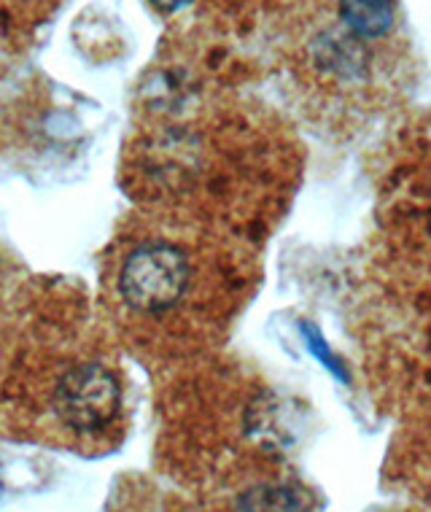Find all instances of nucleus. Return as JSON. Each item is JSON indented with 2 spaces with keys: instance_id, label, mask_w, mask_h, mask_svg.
Returning a JSON list of instances; mask_svg holds the SVG:
<instances>
[{
  "instance_id": "f257e3e1",
  "label": "nucleus",
  "mask_w": 431,
  "mask_h": 512,
  "mask_svg": "<svg viewBox=\"0 0 431 512\" xmlns=\"http://www.w3.org/2000/svg\"><path fill=\"white\" fill-rule=\"evenodd\" d=\"M251 278L243 243L227 232L181 213H149L108 251L103 302L138 354L181 359L227 335Z\"/></svg>"
},
{
  "instance_id": "f03ea898",
  "label": "nucleus",
  "mask_w": 431,
  "mask_h": 512,
  "mask_svg": "<svg viewBox=\"0 0 431 512\" xmlns=\"http://www.w3.org/2000/svg\"><path fill=\"white\" fill-rule=\"evenodd\" d=\"M283 60L305 111L335 130L399 106L418 65L402 0H291Z\"/></svg>"
},
{
  "instance_id": "7ed1b4c3",
  "label": "nucleus",
  "mask_w": 431,
  "mask_h": 512,
  "mask_svg": "<svg viewBox=\"0 0 431 512\" xmlns=\"http://www.w3.org/2000/svg\"><path fill=\"white\" fill-rule=\"evenodd\" d=\"M38 426L57 448L100 456L119 448L130 424L124 375L106 356L57 364L38 399Z\"/></svg>"
},
{
  "instance_id": "20e7f679",
  "label": "nucleus",
  "mask_w": 431,
  "mask_h": 512,
  "mask_svg": "<svg viewBox=\"0 0 431 512\" xmlns=\"http://www.w3.org/2000/svg\"><path fill=\"white\" fill-rule=\"evenodd\" d=\"M219 512H318V494L278 464H246L219 494Z\"/></svg>"
},
{
  "instance_id": "39448f33",
  "label": "nucleus",
  "mask_w": 431,
  "mask_h": 512,
  "mask_svg": "<svg viewBox=\"0 0 431 512\" xmlns=\"http://www.w3.org/2000/svg\"><path fill=\"white\" fill-rule=\"evenodd\" d=\"M116 512H162L157 499H151V496H138V499H132L124 507H119Z\"/></svg>"
},
{
  "instance_id": "423d86ee",
  "label": "nucleus",
  "mask_w": 431,
  "mask_h": 512,
  "mask_svg": "<svg viewBox=\"0 0 431 512\" xmlns=\"http://www.w3.org/2000/svg\"><path fill=\"white\" fill-rule=\"evenodd\" d=\"M149 3L159 14H178V11L189 9L194 0H149Z\"/></svg>"
},
{
  "instance_id": "0eeeda50",
  "label": "nucleus",
  "mask_w": 431,
  "mask_h": 512,
  "mask_svg": "<svg viewBox=\"0 0 431 512\" xmlns=\"http://www.w3.org/2000/svg\"><path fill=\"white\" fill-rule=\"evenodd\" d=\"M380 512H415V510H402V507H399V510H380Z\"/></svg>"
}]
</instances>
